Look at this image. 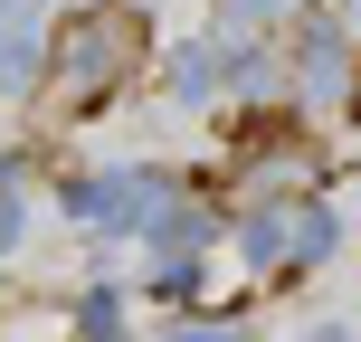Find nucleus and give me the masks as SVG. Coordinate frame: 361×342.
Instances as JSON below:
<instances>
[{
	"instance_id": "nucleus-1",
	"label": "nucleus",
	"mask_w": 361,
	"mask_h": 342,
	"mask_svg": "<svg viewBox=\"0 0 361 342\" xmlns=\"http://www.w3.org/2000/svg\"><path fill=\"white\" fill-rule=\"evenodd\" d=\"M143 67V10H76L48 38V95L57 105H105Z\"/></svg>"
},
{
	"instance_id": "nucleus-2",
	"label": "nucleus",
	"mask_w": 361,
	"mask_h": 342,
	"mask_svg": "<svg viewBox=\"0 0 361 342\" xmlns=\"http://www.w3.org/2000/svg\"><path fill=\"white\" fill-rule=\"evenodd\" d=\"M352 86H361V67H352Z\"/></svg>"
}]
</instances>
